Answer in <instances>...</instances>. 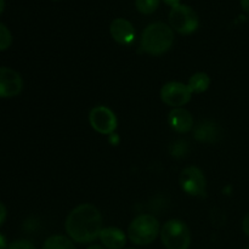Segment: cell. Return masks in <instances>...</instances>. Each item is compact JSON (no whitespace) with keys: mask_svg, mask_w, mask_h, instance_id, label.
I'll return each instance as SVG.
<instances>
[{"mask_svg":"<svg viewBox=\"0 0 249 249\" xmlns=\"http://www.w3.org/2000/svg\"><path fill=\"white\" fill-rule=\"evenodd\" d=\"M126 249H134V248H126Z\"/></svg>","mask_w":249,"mask_h":249,"instance_id":"f1b7e54d","label":"cell"},{"mask_svg":"<svg viewBox=\"0 0 249 249\" xmlns=\"http://www.w3.org/2000/svg\"><path fill=\"white\" fill-rule=\"evenodd\" d=\"M99 238L107 249H123L125 247V233L118 228L111 226V228L102 229Z\"/></svg>","mask_w":249,"mask_h":249,"instance_id":"4fadbf2b","label":"cell"},{"mask_svg":"<svg viewBox=\"0 0 249 249\" xmlns=\"http://www.w3.org/2000/svg\"><path fill=\"white\" fill-rule=\"evenodd\" d=\"M53 1H58V0H53Z\"/></svg>","mask_w":249,"mask_h":249,"instance_id":"83f0119b","label":"cell"},{"mask_svg":"<svg viewBox=\"0 0 249 249\" xmlns=\"http://www.w3.org/2000/svg\"><path fill=\"white\" fill-rule=\"evenodd\" d=\"M23 80L21 75L9 67H0V97H14L21 94Z\"/></svg>","mask_w":249,"mask_h":249,"instance_id":"9c48e42d","label":"cell"},{"mask_svg":"<svg viewBox=\"0 0 249 249\" xmlns=\"http://www.w3.org/2000/svg\"><path fill=\"white\" fill-rule=\"evenodd\" d=\"M160 233V221L150 214L136 216L128 228V236L133 243L146 246L152 243Z\"/></svg>","mask_w":249,"mask_h":249,"instance_id":"3957f363","label":"cell"},{"mask_svg":"<svg viewBox=\"0 0 249 249\" xmlns=\"http://www.w3.org/2000/svg\"><path fill=\"white\" fill-rule=\"evenodd\" d=\"M168 121H169L172 129H174L178 133H187L194 128L192 114L187 109L181 108V107L173 109L169 113Z\"/></svg>","mask_w":249,"mask_h":249,"instance_id":"7c38bea8","label":"cell"},{"mask_svg":"<svg viewBox=\"0 0 249 249\" xmlns=\"http://www.w3.org/2000/svg\"><path fill=\"white\" fill-rule=\"evenodd\" d=\"M65 228L73 241L90 243L100 237L102 231L101 213L92 204H80L68 214Z\"/></svg>","mask_w":249,"mask_h":249,"instance_id":"6da1fadb","label":"cell"},{"mask_svg":"<svg viewBox=\"0 0 249 249\" xmlns=\"http://www.w3.org/2000/svg\"><path fill=\"white\" fill-rule=\"evenodd\" d=\"M163 1H164V4H167L168 6H170L173 9V7L179 6L181 0H163Z\"/></svg>","mask_w":249,"mask_h":249,"instance_id":"7402d4cb","label":"cell"},{"mask_svg":"<svg viewBox=\"0 0 249 249\" xmlns=\"http://www.w3.org/2000/svg\"><path fill=\"white\" fill-rule=\"evenodd\" d=\"M180 185L181 189L190 196H206L207 180L199 168H185L180 174Z\"/></svg>","mask_w":249,"mask_h":249,"instance_id":"8992f818","label":"cell"},{"mask_svg":"<svg viewBox=\"0 0 249 249\" xmlns=\"http://www.w3.org/2000/svg\"><path fill=\"white\" fill-rule=\"evenodd\" d=\"M189 88L190 90L192 91V94H202V92L206 91L207 89L211 85V78L207 73L203 72H198L195 73L189 80Z\"/></svg>","mask_w":249,"mask_h":249,"instance_id":"5bb4252c","label":"cell"},{"mask_svg":"<svg viewBox=\"0 0 249 249\" xmlns=\"http://www.w3.org/2000/svg\"><path fill=\"white\" fill-rule=\"evenodd\" d=\"M41 249H75L74 243L67 238L66 236L55 235L49 237L44 242L43 248Z\"/></svg>","mask_w":249,"mask_h":249,"instance_id":"9a60e30c","label":"cell"},{"mask_svg":"<svg viewBox=\"0 0 249 249\" xmlns=\"http://www.w3.org/2000/svg\"><path fill=\"white\" fill-rule=\"evenodd\" d=\"M242 229H243V232L246 233V236L249 237V213L245 216V219H243Z\"/></svg>","mask_w":249,"mask_h":249,"instance_id":"ffe728a7","label":"cell"},{"mask_svg":"<svg viewBox=\"0 0 249 249\" xmlns=\"http://www.w3.org/2000/svg\"><path fill=\"white\" fill-rule=\"evenodd\" d=\"M169 23L175 32L187 36L197 31L199 26V18L192 7L180 4L179 6L170 10Z\"/></svg>","mask_w":249,"mask_h":249,"instance_id":"5b68a950","label":"cell"},{"mask_svg":"<svg viewBox=\"0 0 249 249\" xmlns=\"http://www.w3.org/2000/svg\"><path fill=\"white\" fill-rule=\"evenodd\" d=\"M6 248H7L6 238H5L2 235H0V249H6Z\"/></svg>","mask_w":249,"mask_h":249,"instance_id":"cb8c5ba5","label":"cell"},{"mask_svg":"<svg viewBox=\"0 0 249 249\" xmlns=\"http://www.w3.org/2000/svg\"><path fill=\"white\" fill-rule=\"evenodd\" d=\"M187 151H189V143L184 140L175 141L170 146V153H172L173 157H184V156H186Z\"/></svg>","mask_w":249,"mask_h":249,"instance_id":"e0dca14e","label":"cell"},{"mask_svg":"<svg viewBox=\"0 0 249 249\" xmlns=\"http://www.w3.org/2000/svg\"><path fill=\"white\" fill-rule=\"evenodd\" d=\"M195 139L202 142H216L220 138V128L218 124L209 119L201 121L194 128Z\"/></svg>","mask_w":249,"mask_h":249,"instance_id":"8fae6325","label":"cell"},{"mask_svg":"<svg viewBox=\"0 0 249 249\" xmlns=\"http://www.w3.org/2000/svg\"><path fill=\"white\" fill-rule=\"evenodd\" d=\"M174 43V32L172 27L163 22L148 24L142 32L141 48L147 53L160 56L167 53Z\"/></svg>","mask_w":249,"mask_h":249,"instance_id":"7a4b0ae2","label":"cell"},{"mask_svg":"<svg viewBox=\"0 0 249 249\" xmlns=\"http://www.w3.org/2000/svg\"><path fill=\"white\" fill-rule=\"evenodd\" d=\"M5 9V0H0V15L2 14Z\"/></svg>","mask_w":249,"mask_h":249,"instance_id":"d4e9b609","label":"cell"},{"mask_svg":"<svg viewBox=\"0 0 249 249\" xmlns=\"http://www.w3.org/2000/svg\"><path fill=\"white\" fill-rule=\"evenodd\" d=\"M241 7L246 14L249 15V0H241Z\"/></svg>","mask_w":249,"mask_h":249,"instance_id":"603a6c76","label":"cell"},{"mask_svg":"<svg viewBox=\"0 0 249 249\" xmlns=\"http://www.w3.org/2000/svg\"><path fill=\"white\" fill-rule=\"evenodd\" d=\"M7 249H36L34 247V245L32 242L27 240H17L14 241L12 243H10V246Z\"/></svg>","mask_w":249,"mask_h":249,"instance_id":"d6986e66","label":"cell"},{"mask_svg":"<svg viewBox=\"0 0 249 249\" xmlns=\"http://www.w3.org/2000/svg\"><path fill=\"white\" fill-rule=\"evenodd\" d=\"M88 249H105V248L100 245H92V246H90Z\"/></svg>","mask_w":249,"mask_h":249,"instance_id":"484cf974","label":"cell"},{"mask_svg":"<svg viewBox=\"0 0 249 249\" xmlns=\"http://www.w3.org/2000/svg\"><path fill=\"white\" fill-rule=\"evenodd\" d=\"M160 0H135V7L140 14L151 15L158 9Z\"/></svg>","mask_w":249,"mask_h":249,"instance_id":"2e32d148","label":"cell"},{"mask_svg":"<svg viewBox=\"0 0 249 249\" xmlns=\"http://www.w3.org/2000/svg\"><path fill=\"white\" fill-rule=\"evenodd\" d=\"M90 125L102 135L112 134L117 129V117L113 112L105 106H97L89 113Z\"/></svg>","mask_w":249,"mask_h":249,"instance_id":"ba28073f","label":"cell"},{"mask_svg":"<svg viewBox=\"0 0 249 249\" xmlns=\"http://www.w3.org/2000/svg\"><path fill=\"white\" fill-rule=\"evenodd\" d=\"M109 32L114 40L121 45H130L135 39V28L125 18H116L109 26Z\"/></svg>","mask_w":249,"mask_h":249,"instance_id":"30bf717a","label":"cell"},{"mask_svg":"<svg viewBox=\"0 0 249 249\" xmlns=\"http://www.w3.org/2000/svg\"><path fill=\"white\" fill-rule=\"evenodd\" d=\"M243 249H249V246H247V247H245Z\"/></svg>","mask_w":249,"mask_h":249,"instance_id":"4316f807","label":"cell"},{"mask_svg":"<svg viewBox=\"0 0 249 249\" xmlns=\"http://www.w3.org/2000/svg\"><path fill=\"white\" fill-rule=\"evenodd\" d=\"M6 214H7L6 207L0 202V225H1V224L5 221V219H6Z\"/></svg>","mask_w":249,"mask_h":249,"instance_id":"44dd1931","label":"cell"},{"mask_svg":"<svg viewBox=\"0 0 249 249\" xmlns=\"http://www.w3.org/2000/svg\"><path fill=\"white\" fill-rule=\"evenodd\" d=\"M192 91L189 85H185L179 82H170L163 85L160 90V99L168 106L174 108L184 106L191 100Z\"/></svg>","mask_w":249,"mask_h":249,"instance_id":"52a82bcc","label":"cell"},{"mask_svg":"<svg viewBox=\"0 0 249 249\" xmlns=\"http://www.w3.org/2000/svg\"><path fill=\"white\" fill-rule=\"evenodd\" d=\"M160 238L167 249H189L191 232L184 221L173 219L167 221L160 230Z\"/></svg>","mask_w":249,"mask_h":249,"instance_id":"277c9868","label":"cell"},{"mask_svg":"<svg viewBox=\"0 0 249 249\" xmlns=\"http://www.w3.org/2000/svg\"><path fill=\"white\" fill-rule=\"evenodd\" d=\"M12 43L11 32L5 24L0 23V51H4L10 48Z\"/></svg>","mask_w":249,"mask_h":249,"instance_id":"ac0fdd59","label":"cell"}]
</instances>
